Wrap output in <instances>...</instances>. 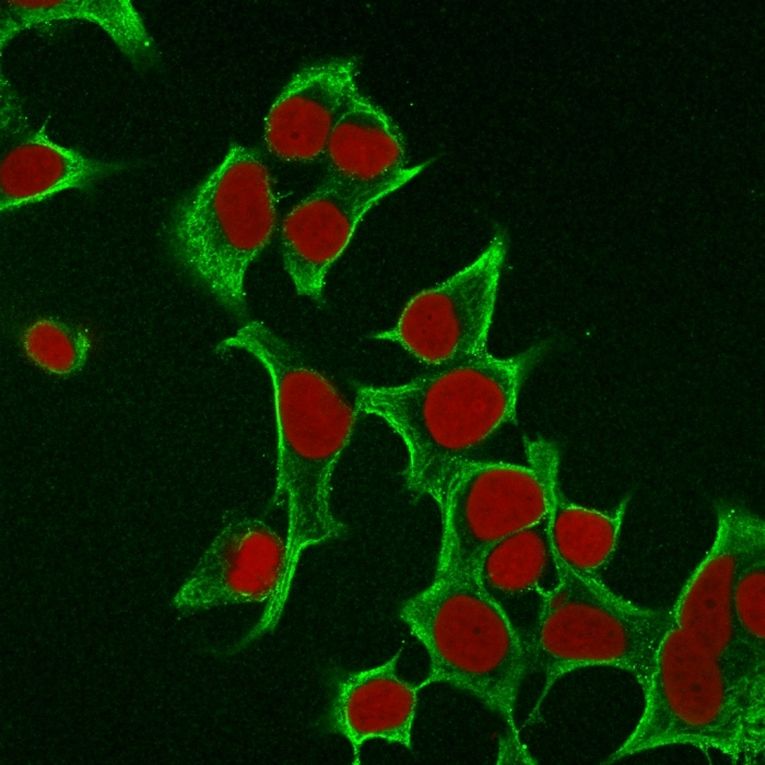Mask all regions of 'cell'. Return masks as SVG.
I'll use <instances>...</instances> for the list:
<instances>
[{"mask_svg":"<svg viewBox=\"0 0 765 765\" xmlns=\"http://www.w3.org/2000/svg\"><path fill=\"white\" fill-rule=\"evenodd\" d=\"M216 349L250 354L273 387L278 435L273 501L286 510L287 537L284 574L267 607L281 613L302 552L345 532L331 510V480L357 412L330 379L261 321L246 322Z\"/></svg>","mask_w":765,"mask_h":765,"instance_id":"cell-1","label":"cell"},{"mask_svg":"<svg viewBox=\"0 0 765 765\" xmlns=\"http://www.w3.org/2000/svg\"><path fill=\"white\" fill-rule=\"evenodd\" d=\"M537 342L509 357L489 352L455 361L396 386H363L355 410L382 420L403 442L407 489L442 511L468 455L516 423L520 390L551 349Z\"/></svg>","mask_w":765,"mask_h":765,"instance_id":"cell-2","label":"cell"},{"mask_svg":"<svg viewBox=\"0 0 765 765\" xmlns=\"http://www.w3.org/2000/svg\"><path fill=\"white\" fill-rule=\"evenodd\" d=\"M635 728L605 763L666 745L716 751L734 764H763L765 679L730 671L701 643L671 624Z\"/></svg>","mask_w":765,"mask_h":765,"instance_id":"cell-3","label":"cell"},{"mask_svg":"<svg viewBox=\"0 0 765 765\" xmlns=\"http://www.w3.org/2000/svg\"><path fill=\"white\" fill-rule=\"evenodd\" d=\"M276 212L260 154L232 143L222 161L173 208L166 225L172 258L222 307L247 315L249 267L268 246Z\"/></svg>","mask_w":765,"mask_h":765,"instance_id":"cell-4","label":"cell"},{"mask_svg":"<svg viewBox=\"0 0 765 765\" xmlns=\"http://www.w3.org/2000/svg\"><path fill=\"white\" fill-rule=\"evenodd\" d=\"M399 617L429 658L421 688L444 683L469 694L518 740L515 709L528 647L476 576L435 573L429 586L401 603Z\"/></svg>","mask_w":765,"mask_h":765,"instance_id":"cell-5","label":"cell"},{"mask_svg":"<svg viewBox=\"0 0 765 765\" xmlns=\"http://www.w3.org/2000/svg\"><path fill=\"white\" fill-rule=\"evenodd\" d=\"M554 560L556 580L541 596L527 645L530 664L543 678L542 693L530 716L562 676L585 667L621 669L644 690L671 626L669 611L635 604L613 592L599 576L578 573Z\"/></svg>","mask_w":765,"mask_h":765,"instance_id":"cell-6","label":"cell"},{"mask_svg":"<svg viewBox=\"0 0 765 765\" xmlns=\"http://www.w3.org/2000/svg\"><path fill=\"white\" fill-rule=\"evenodd\" d=\"M508 239L495 232L469 266L414 295L396 325L373 334L401 345L420 362L440 366L487 351Z\"/></svg>","mask_w":765,"mask_h":765,"instance_id":"cell-7","label":"cell"},{"mask_svg":"<svg viewBox=\"0 0 765 765\" xmlns=\"http://www.w3.org/2000/svg\"><path fill=\"white\" fill-rule=\"evenodd\" d=\"M442 514L436 573L476 576L498 541L543 520V485L530 467L469 461L456 476Z\"/></svg>","mask_w":765,"mask_h":765,"instance_id":"cell-8","label":"cell"},{"mask_svg":"<svg viewBox=\"0 0 765 765\" xmlns=\"http://www.w3.org/2000/svg\"><path fill=\"white\" fill-rule=\"evenodd\" d=\"M714 508V542L669 610L671 624L701 643L730 671L765 679V673L749 669L742 661L732 619L738 569L750 552L765 543V522L737 502L721 499Z\"/></svg>","mask_w":765,"mask_h":765,"instance_id":"cell-9","label":"cell"},{"mask_svg":"<svg viewBox=\"0 0 765 765\" xmlns=\"http://www.w3.org/2000/svg\"><path fill=\"white\" fill-rule=\"evenodd\" d=\"M434 158L386 181L363 186L327 175L285 216L281 255L296 293L320 302L327 274L349 245L364 215L420 174Z\"/></svg>","mask_w":765,"mask_h":765,"instance_id":"cell-10","label":"cell"},{"mask_svg":"<svg viewBox=\"0 0 765 765\" xmlns=\"http://www.w3.org/2000/svg\"><path fill=\"white\" fill-rule=\"evenodd\" d=\"M285 557V541L264 521L233 519L214 537L172 605L187 615L220 605L269 601L282 580Z\"/></svg>","mask_w":765,"mask_h":765,"instance_id":"cell-11","label":"cell"},{"mask_svg":"<svg viewBox=\"0 0 765 765\" xmlns=\"http://www.w3.org/2000/svg\"><path fill=\"white\" fill-rule=\"evenodd\" d=\"M353 58H331L297 71L266 118L268 151L286 162H311L325 154L330 132L358 89Z\"/></svg>","mask_w":765,"mask_h":765,"instance_id":"cell-12","label":"cell"},{"mask_svg":"<svg viewBox=\"0 0 765 765\" xmlns=\"http://www.w3.org/2000/svg\"><path fill=\"white\" fill-rule=\"evenodd\" d=\"M402 647L382 664L358 671H332L330 702L323 717L329 733L343 735L361 764L362 745L372 739L412 750V727L420 685L399 678Z\"/></svg>","mask_w":765,"mask_h":765,"instance_id":"cell-13","label":"cell"},{"mask_svg":"<svg viewBox=\"0 0 765 765\" xmlns=\"http://www.w3.org/2000/svg\"><path fill=\"white\" fill-rule=\"evenodd\" d=\"M523 448L528 466L543 485L554 556L578 573L598 576L616 549L629 496L611 511L577 505L561 489L557 445L542 437H525Z\"/></svg>","mask_w":765,"mask_h":765,"instance_id":"cell-14","label":"cell"},{"mask_svg":"<svg viewBox=\"0 0 765 765\" xmlns=\"http://www.w3.org/2000/svg\"><path fill=\"white\" fill-rule=\"evenodd\" d=\"M128 167V162L93 158L60 145L43 127L2 156L0 210H16L70 189L89 191Z\"/></svg>","mask_w":765,"mask_h":765,"instance_id":"cell-15","label":"cell"},{"mask_svg":"<svg viewBox=\"0 0 765 765\" xmlns=\"http://www.w3.org/2000/svg\"><path fill=\"white\" fill-rule=\"evenodd\" d=\"M323 155L328 175L363 186L386 181L408 168L400 129L360 89L339 115Z\"/></svg>","mask_w":765,"mask_h":765,"instance_id":"cell-16","label":"cell"},{"mask_svg":"<svg viewBox=\"0 0 765 765\" xmlns=\"http://www.w3.org/2000/svg\"><path fill=\"white\" fill-rule=\"evenodd\" d=\"M0 5L1 51L23 31L86 21L103 28L134 68L145 70L157 63L155 40L129 0H1Z\"/></svg>","mask_w":765,"mask_h":765,"instance_id":"cell-17","label":"cell"},{"mask_svg":"<svg viewBox=\"0 0 765 765\" xmlns=\"http://www.w3.org/2000/svg\"><path fill=\"white\" fill-rule=\"evenodd\" d=\"M556 564L549 537L548 518L521 529L494 544L476 570L481 586L498 603L511 597L540 590Z\"/></svg>","mask_w":765,"mask_h":765,"instance_id":"cell-18","label":"cell"},{"mask_svg":"<svg viewBox=\"0 0 765 765\" xmlns=\"http://www.w3.org/2000/svg\"><path fill=\"white\" fill-rule=\"evenodd\" d=\"M738 652L744 664L765 673V543L741 563L732 590Z\"/></svg>","mask_w":765,"mask_h":765,"instance_id":"cell-19","label":"cell"},{"mask_svg":"<svg viewBox=\"0 0 765 765\" xmlns=\"http://www.w3.org/2000/svg\"><path fill=\"white\" fill-rule=\"evenodd\" d=\"M20 343L33 364L57 376L81 370L92 349L86 330L55 318H38L28 323L21 332Z\"/></svg>","mask_w":765,"mask_h":765,"instance_id":"cell-20","label":"cell"}]
</instances>
